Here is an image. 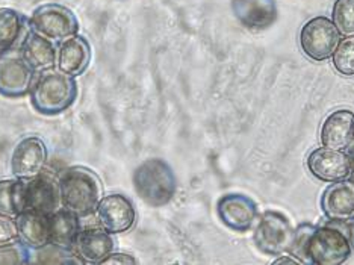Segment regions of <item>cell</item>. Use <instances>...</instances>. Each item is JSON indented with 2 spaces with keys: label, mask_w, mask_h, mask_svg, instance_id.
<instances>
[{
  "label": "cell",
  "mask_w": 354,
  "mask_h": 265,
  "mask_svg": "<svg viewBox=\"0 0 354 265\" xmlns=\"http://www.w3.org/2000/svg\"><path fill=\"white\" fill-rule=\"evenodd\" d=\"M102 264H136L135 258L126 253H111Z\"/></svg>",
  "instance_id": "cell-28"
},
{
  "label": "cell",
  "mask_w": 354,
  "mask_h": 265,
  "mask_svg": "<svg viewBox=\"0 0 354 265\" xmlns=\"http://www.w3.org/2000/svg\"><path fill=\"white\" fill-rule=\"evenodd\" d=\"M353 220H354V219H353Z\"/></svg>",
  "instance_id": "cell-31"
},
{
  "label": "cell",
  "mask_w": 354,
  "mask_h": 265,
  "mask_svg": "<svg viewBox=\"0 0 354 265\" xmlns=\"http://www.w3.org/2000/svg\"><path fill=\"white\" fill-rule=\"evenodd\" d=\"M100 226L109 234H123L133 226L136 212L133 203L123 194H109L100 199L95 208Z\"/></svg>",
  "instance_id": "cell-10"
},
{
  "label": "cell",
  "mask_w": 354,
  "mask_h": 265,
  "mask_svg": "<svg viewBox=\"0 0 354 265\" xmlns=\"http://www.w3.org/2000/svg\"><path fill=\"white\" fill-rule=\"evenodd\" d=\"M20 55L34 70L53 68L56 64L58 51L55 49L49 38H44L37 32L30 30L23 39L20 47Z\"/></svg>",
  "instance_id": "cell-20"
},
{
  "label": "cell",
  "mask_w": 354,
  "mask_h": 265,
  "mask_svg": "<svg viewBox=\"0 0 354 265\" xmlns=\"http://www.w3.org/2000/svg\"><path fill=\"white\" fill-rule=\"evenodd\" d=\"M26 211L25 179L0 181V215L17 217Z\"/></svg>",
  "instance_id": "cell-22"
},
{
  "label": "cell",
  "mask_w": 354,
  "mask_h": 265,
  "mask_svg": "<svg viewBox=\"0 0 354 265\" xmlns=\"http://www.w3.org/2000/svg\"><path fill=\"white\" fill-rule=\"evenodd\" d=\"M19 239V230L17 224L11 217L8 215H0V246L12 243V241Z\"/></svg>",
  "instance_id": "cell-27"
},
{
  "label": "cell",
  "mask_w": 354,
  "mask_h": 265,
  "mask_svg": "<svg viewBox=\"0 0 354 265\" xmlns=\"http://www.w3.org/2000/svg\"><path fill=\"white\" fill-rule=\"evenodd\" d=\"M25 17L11 8H0V53L11 51L21 37Z\"/></svg>",
  "instance_id": "cell-23"
},
{
  "label": "cell",
  "mask_w": 354,
  "mask_h": 265,
  "mask_svg": "<svg viewBox=\"0 0 354 265\" xmlns=\"http://www.w3.org/2000/svg\"><path fill=\"white\" fill-rule=\"evenodd\" d=\"M19 230V239L30 248H41L50 244L49 215L26 210L15 219Z\"/></svg>",
  "instance_id": "cell-19"
},
{
  "label": "cell",
  "mask_w": 354,
  "mask_h": 265,
  "mask_svg": "<svg viewBox=\"0 0 354 265\" xmlns=\"http://www.w3.org/2000/svg\"><path fill=\"white\" fill-rule=\"evenodd\" d=\"M354 252V220H328L321 226L303 223L295 229L289 255L300 264L339 265Z\"/></svg>",
  "instance_id": "cell-1"
},
{
  "label": "cell",
  "mask_w": 354,
  "mask_h": 265,
  "mask_svg": "<svg viewBox=\"0 0 354 265\" xmlns=\"http://www.w3.org/2000/svg\"><path fill=\"white\" fill-rule=\"evenodd\" d=\"M28 252L25 244L20 239L12 241L0 246V265H11V264H25L28 262Z\"/></svg>",
  "instance_id": "cell-26"
},
{
  "label": "cell",
  "mask_w": 354,
  "mask_h": 265,
  "mask_svg": "<svg viewBox=\"0 0 354 265\" xmlns=\"http://www.w3.org/2000/svg\"><path fill=\"white\" fill-rule=\"evenodd\" d=\"M47 163V147L38 136L23 138L14 147L11 155V170L15 178L32 179L41 174Z\"/></svg>",
  "instance_id": "cell-9"
},
{
  "label": "cell",
  "mask_w": 354,
  "mask_h": 265,
  "mask_svg": "<svg viewBox=\"0 0 354 265\" xmlns=\"http://www.w3.org/2000/svg\"><path fill=\"white\" fill-rule=\"evenodd\" d=\"M35 80V70L11 51L0 53V95L19 99L26 95Z\"/></svg>",
  "instance_id": "cell-8"
},
{
  "label": "cell",
  "mask_w": 354,
  "mask_h": 265,
  "mask_svg": "<svg viewBox=\"0 0 354 265\" xmlns=\"http://www.w3.org/2000/svg\"><path fill=\"white\" fill-rule=\"evenodd\" d=\"M26 210L50 215L59 210L61 194L58 182L50 176L38 174L25 181Z\"/></svg>",
  "instance_id": "cell-13"
},
{
  "label": "cell",
  "mask_w": 354,
  "mask_h": 265,
  "mask_svg": "<svg viewBox=\"0 0 354 265\" xmlns=\"http://www.w3.org/2000/svg\"><path fill=\"white\" fill-rule=\"evenodd\" d=\"M30 29L49 39H66L77 34L79 21L75 12L59 3L38 6L29 19Z\"/></svg>",
  "instance_id": "cell-7"
},
{
  "label": "cell",
  "mask_w": 354,
  "mask_h": 265,
  "mask_svg": "<svg viewBox=\"0 0 354 265\" xmlns=\"http://www.w3.org/2000/svg\"><path fill=\"white\" fill-rule=\"evenodd\" d=\"M347 158H348V164H350L351 181H354V140L351 141V144L347 147Z\"/></svg>",
  "instance_id": "cell-29"
},
{
  "label": "cell",
  "mask_w": 354,
  "mask_h": 265,
  "mask_svg": "<svg viewBox=\"0 0 354 265\" xmlns=\"http://www.w3.org/2000/svg\"><path fill=\"white\" fill-rule=\"evenodd\" d=\"M91 61V47L86 38L80 35H71L62 39L56 56V66L64 73L70 76H79L86 70Z\"/></svg>",
  "instance_id": "cell-18"
},
{
  "label": "cell",
  "mask_w": 354,
  "mask_h": 265,
  "mask_svg": "<svg viewBox=\"0 0 354 265\" xmlns=\"http://www.w3.org/2000/svg\"><path fill=\"white\" fill-rule=\"evenodd\" d=\"M50 223V244L71 250L80 232L79 219L68 210H58L49 215Z\"/></svg>",
  "instance_id": "cell-21"
},
{
  "label": "cell",
  "mask_w": 354,
  "mask_h": 265,
  "mask_svg": "<svg viewBox=\"0 0 354 265\" xmlns=\"http://www.w3.org/2000/svg\"><path fill=\"white\" fill-rule=\"evenodd\" d=\"M232 11L241 25L252 30H263L277 20L276 0H232Z\"/></svg>",
  "instance_id": "cell-14"
},
{
  "label": "cell",
  "mask_w": 354,
  "mask_h": 265,
  "mask_svg": "<svg viewBox=\"0 0 354 265\" xmlns=\"http://www.w3.org/2000/svg\"><path fill=\"white\" fill-rule=\"evenodd\" d=\"M332 21L342 35H354V0H336Z\"/></svg>",
  "instance_id": "cell-25"
},
{
  "label": "cell",
  "mask_w": 354,
  "mask_h": 265,
  "mask_svg": "<svg viewBox=\"0 0 354 265\" xmlns=\"http://www.w3.org/2000/svg\"><path fill=\"white\" fill-rule=\"evenodd\" d=\"M133 187L144 203L160 208L171 202L176 194L177 181L173 168L164 159L151 158L136 167Z\"/></svg>",
  "instance_id": "cell-4"
},
{
  "label": "cell",
  "mask_w": 354,
  "mask_h": 265,
  "mask_svg": "<svg viewBox=\"0 0 354 265\" xmlns=\"http://www.w3.org/2000/svg\"><path fill=\"white\" fill-rule=\"evenodd\" d=\"M30 103L39 114L56 116L73 105L77 85L73 76L59 68H47L39 73L30 88Z\"/></svg>",
  "instance_id": "cell-2"
},
{
  "label": "cell",
  "mask_w": 354,
  "mask_h": 265,
  "mask_svg": "<svg viewBox=\"0 0 354 265\" xmlns=\"http://www.w3.org/2000/svg\"><path fill=\"white\" fill-rule=\"evenodd\" d=\"M321 210L328 220L354 219V181L332 182L321 196Z\"/></svg>",
  "instance_id": "cell-15"
},
{
  "label": "cell",
  "mask_w": 354,
  "mask_h": 265,
  "mask_svg": "<svg viewBox=\"0 0 354 265\" xmlns=\"http://www.w3.org/2000/svg\"><path fill=\"white\" fill-rule=\"evenodd\" d=\"M333 67L344 76H354V35H348L337 44L333 55Z\"/></svg>",
  "instance_id": "cell-24"
},
{
  "label": "cell",
  "mask_w": 354,
  "mask_h": 265,
  "mask_svg": "<svg viewBox=\"0 0 354 265\" xmlns=\"http://www.w3.org/2000/svg\"><path fill=\"white\" fill-rule=\"evenodd\" d=\"M354 140V112L337 109L332 112L321 127V143L324 147L345 150Z\"/></svg>",
  "instance_id": "cell-17"
},
{
  "label": "cell",
  "mask_w": 354,
  "mask_h": 265,
  "mask_svg": "<svg viewBox=\"0 0 354 265\" xmlns=\"http://www.w3.org/2000/svg\"><path fill=\"white\" fill-rule=\"evenodd\" d=\"M308 168L313 178L327 183L347 179L350 176V164L344 150L319 147L308 156Z\"/></svg>",
  "instance_id": "cell-12"
},
{
  "label": "cell",
  "mask_w": 354,
  "mask_h": 265,
  "mask_svg": "<svg viewBox=\"0 0 354 265\" xmlns=\"http://www.w3.org/2000/svg\"><path fill=\"white\" fill-rule=\"evenodd\" d=\"M295 262H299V261H297L295 258H292V256H291V259H288V258H280V259H277L276 261V264H295ZM300 264V262H299Z\"/></svg>",
  "instance_id": "cell-30"
},
{
  "label": "cell",
  "mask_w": 354,
  "mask_h": 265,
  "mask_svg": "<svg viewBox=\"0 0 354 265\" xmlns=\"http://www.w3.org/2000/svg\"><path fill=\"white\" fill-rule=\"evenodd\" d=\"M58 185L61 205L77 217L93 214L102 199V182L90 168H67L59 176Z\"/></svg>",
  "instance_id": "cell-3"
},
{
  "label": "cell",
  "mask_w": 354,
  "mask_h": 265,
  "mask_svg": "<svg viewBox=\"0 0 354 265\" xmlns=\"http://www.w3.org/2000/svg\"><path fill=\"white\" fill-rule=\"evenodd\" d=\"M216 212L223 224L235 232L250 230L257 219V205L254 200L239 192L223 196L216 203Z\"/></svg>",
  "instance_id": "cell-11"
},
{
  "label": "cell",
  "mask_w": 354,
  "mask_h": 265,
  "mask_svg": "<svg viewBox=\"0 0 354 265\" xmlns=\"http://www.w3.org/2000/svg\"><path fill=\"white\" fill-rule=\"evenodd\" d=\"M114 250V239L102 229H84L79 232L71 252L82 262L102 264Z\"/></svg>",
  "instance_id": "cell-16"
},
{
  "label": "cell",
  "mask_w": 354,
  "mask_h": 265,
  "mask_svg": "<svg viewBox=\"0 0 354 265\" xmlns=\"http://www.w3.org/2000/svg\"><path fill=\"white\" fill-rule=\"evenodd\" d=\"M295 229L285 214L279 211H265L254 229V244L270 256H280L291 248Z\"/></svg>",
  "instance_id": "cell-5"
},
{
  "label": "cell",
  "mask_w": 354,
  "mask_h": 265,
  "mask_svg": "<svg viewBox=\"0 0 354 265\" xmlns=\"http://www.w3.org/2000/svg\"><path fill=\"white\" fill-rule=\"evenodd\" d=\"M341 42V34L335 23L318 15L310 19L300 30V47L304 55L312 61H326L333 55Z\"/></svg>",
  "instance_id": "cell-6"
}]
</instances>
